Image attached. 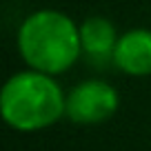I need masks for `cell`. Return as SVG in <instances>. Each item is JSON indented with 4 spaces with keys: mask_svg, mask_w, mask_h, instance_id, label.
Returning <instances> with one entry per match:
<instances>
[{
    "mask_svg": "<svg viewBox=\"0 0 151 151\" xmlns=\"http://www.w3.org/2000/svg\"><path fill=\"white\" fill-rule=\"evenodd\" d=\"M67 98L53 78L42 71H20L11 76L0 93V111L16 131H38L60 120Z\"/></svg>",
    "mask_w": 151,
    "mask_h": 151,
    "instance_id": "7a4b0ae2",
    "label": "cell"
},
{
    "mask_svg": "<svg viewBox=\"0 0 151 151\" xmlns=\"http://www.w3.org/2000/svg\"><path fill=\"white\" fill-rule=\"evenodd\" d=\"M80 45L85 58L93 67H104L107 62H113V51L118 45L116 27L107 18H87L80 24Z\"/></svg>",
    "mask_w": 151,
    "mask_h": 151,
    "instance_id": "5b68a950",
    "label": "cell"
},
{
    "mask_svg": "<svg viewBox=\"0 0 151 151\" xmlns=\"http://www.w3.org/2000/svg\"><path fill=\"white\" fill-rule=\"evenodd\" d=\"M113 65L129 76H151V29H131L120 36Z\"/></svg>",
    "mask_w": 151,
    "mask_h": 151,
    "instance_id": "277c9868",
    "label": "cell"
},
{
    "mask_svg": "<svg viewBox=\"0 0 151 151\" xmlns=\"http://www.w3.org/2000/svg\"><path fill=\"white\" fill-rule=\"evenodd\" d=\"M118 91L102 80H85L71 89L67 96V109L71 122L78 124H100L107 122L118 111Z\"/></svg>",
    "mask_w": 151,
    "mask_h": 151,
    "instance_id": "3957f363",
    "label": "cell"
},
{
    "mask_svg": "<svg viewBox=\"0 0 151 151\" xmlns=\"http://www.w3.org/2000/svg\"><path fill=\"white\" fill-rule=\"evenodd\" d=\"M18 49L31 69L49 76L62 73L82 53L80 27L60 11H36L20 24Z\"/></svg>",
    "mask_w": 151,
    "mask_h": 151,
    "instance_id": "6da1fadb",
    "label": "cell"
}]
</instances>
